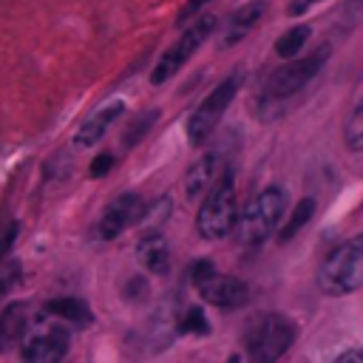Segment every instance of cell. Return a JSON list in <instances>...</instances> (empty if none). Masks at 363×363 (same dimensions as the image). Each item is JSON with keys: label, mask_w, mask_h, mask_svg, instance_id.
Instances as JSON below:
<instances>
[{"label": "cell", "mask_w": 363, "mask_h": 363, "mask_svg": "<svg viewBox=\"0 0 363 363\" xmlns=\"http://www.w3.org/2000/svg\"><path fill=\"white\" fill-rule=\"evenodd\" d=\"M17 233H20V224L17 221H11L3 233H0V261L9 255V250H11V244H14V238H17Z\"/></svg>", "instance_id": "21"}, {"label": "cell", "mask_w": 363, "mask_h": 363, "mask_svg": "<svg viewBox=\"0 0 363 363\" xmlns=\"http://www.w3.org/2000/svg\"><path fill=\"white\" fill-rule=\"evenodd\" d=\"M264 11H267V3H264V0H252V3H244L241 9H235V11L227 17V23H224V28H221V34H218V45H221V48H230V45H235L238 40H244V37L255 28V23L261 20Z\"/></svg>", "instance_id": "12"}, {"label": "cell", "mask_w": 363, "mask_h": 363, "mask_svg": "<svg viewBox=\"0 0 363 363\" xmlns=\"http://www.w3.org/2000/svg\"><path fill=\"white\" fill-rule=\"evenodd\" d=\"M28 326H31L28 303H11V306H6L3 315H0V352L17 346L28 335Z\"/></svg>", "instance_id": "13"}, {"label": "cell", "mask_w": 363, "mask_h": 363, "mask_svg": "<svg viewBox=\"0 0 363 363\" xmlns=\"http://www.w3.org/2000/svg\"><path fill=\"white\" fill-rule=\"evenodd\" d=\"M309 26H292L289 31H284L281 37H278V43H275V54L278 57H284V60H289V57H295L303 45H306V40H309Z\"/></svg>", "instance_id": "17"}, {"label": "cell", "mask_w": 363, "mask_h": 363, "mask_svg": "<svg viewBox=\"0 0 363 363\" xmlns=\"http://www.w3.org/2000/svg\"><path fill=\"white\" fill-rule=\"evenodd\" d=\"M312 213H315V201L312 199H301L298 204H295V213L289 216V221H286V227L281 230V241H289L309 218H312Z\"/></svg>", "instance_id": "18"}, {"label": "cell", "mask_w": 363, "mask_h": 363, "mask_svg": "<svg viewBox=\"0 0 363 363\" xmlns=\"http://www.w3.org/2000/svg\"><path fill=\"white\" fill-rule=\"evenodd\" d=\"M224 170H227V164H224V159L218 153H204L199 162H193L190 170H187V176H184V193H187V199L190 201H201L204 193L224 176Z\"/></svg>", "instance_id": "11"}, {"label": "cell", "mask_w": 363, "mask_h": 363, "mask_svg": "<svg viewBox=\"0 0 363 363\" xmlns=\"http://www.w3.org/2000/svg\"><path fill=\"white\" fill-rule=\"evenodd\" d=\"M179 332L182 335H207L210 332V323H207V318H204V312L199 306H190L179 318Z\"/></svg>", "instance_id": "19"}, {"label": "cell", "mask_w": 363, "mask_h": 363, "mask_svg": "<svg viewBox=\"0 0 363 363\" xmlns=\"http://www.w3.org/2000/svg\"><path fill=\"white\" fill-rule=\"evenodd\" d=\"M286 204H289V199H286V193L281 187L261 190L235 218L238 241L244 247H255V244L267 241L278 230V224H281V218L286 213Z\"/></svg>", "instance_id": "3"}, {"label": "cell", "mask_w": 363, "mask_h": 363, "mask_svg": "<svg viewBox=\"0 0 363 363\" xmlns=\"http://www.w3.org/2000/svg\"><path fill=\"white\" fill-rule=\"evenodd\" d=\"M122 111H125V102H122V99H116V102L105 105L102 111H96V113H94V116H91V119L77 130V145H79V147H91V145H96Z\"/></svg>", "instance_id": "14"}, {"label": "cell", "mask_w": 363, "mask_h": 363, "mask_svg": "<svg viewBox=\"0 0 363 363\" xmlns=\"http://www.w3.org/2000/svg\"><path fill=\"white\" fill-rule=\"evenodd\" d=\"M318 286L332 298L363 289V235L343 241L326 255L318 269Z\"/></svg>", "instance_id": "1"}, {"label": "cell", "mask_w": 363, "mask_h": 363, "mask_svg": "<svg viewBox=\"0 0 363 363\" xmlns=\"http://www.w3.org/2000/svg\"><path fill=\"white\" fill-rule=\"evenodd\" d=\"M190 281H193L196 292H199L207 303H213V306H218V309H238V306L247 303V295H250V289H247V284H244L241 278L216 272V267H213L210 261L193 264Z\"/></svg>", "instance_id": "6"}, {"label": "cell", "mask_w": 363, "mask_h": 363, "mask_svg": "<svg viewBox=\"0 0 363 363\" xmlns=\"http://www.w3.org/2000/svg\"><path fill=\"white\" fill-rule=\"evenodd\" d=\"M142 210H145V204H142V199H139L136 193H122V196H116V199L108 204V210L102 213V218H99V238H105V241L116 238L125 227H130V224L139 221Z\"/></svg>", "instance_id": "10"}, {"label": "cell", "mask_w": 363, "mask_h": 363, "mask_svg": "<svg viewBox=\"0 0 363 363\" xmlns=\"http://www.w3.org/2000/svg\"><path fill=\"white\" fill-rule=\"evenodd\" d=\"M204 3H210V0H187V6L182 9V20H187V17H193L196 11H201Z\"/></svg>", "instance_id": "25"}, {"label": "cell", "mask_w": 363, "mask_h": 363, "mask_svg": "<svg viewBox=\"0 0 363 363\" xmlns=\"http://www.w3.org/2000/svg\"><path fill=\"white\" fill-rule=\"evenodd\" d=\"M45 312L57 320H65V323H74V326H88L94 320L91 309L85 301L79 298H54L45 303Z\"/></svg>", "instance_id": "16"}, {"label": "cell", "mask_w": 363, "mask_h": 363, "mask_svg": "<svg viewBox=\"0 0 363 363\" xmlns=\"http://www.w3.org/2000/svg\"><path fill=\"white\" fill-rule=\"evenodd\" d=\"M298 326L284 315V312H267L258 315L244 335V346H247V357L252 360H278L295 340Z\"/></svg>", "instance_id": "4"}, {"label": "cell", "mask_w": 363, "mask_h": 363, "mask_svg": "<svg viewBox=\"0 0 363 363\" xmlns=\"http://www.w3.org/2000/svg\"><path fill=\"white\" fill-rule=\"evenodd\" d=\"M329 54H332V48H329V45H320L318 51H312V54H306V57H298V60L289 57L286 65H281L278 71L269 74V79H267V85H264L267 96H289V94L301 91V88L323 68V62L329 60Z\"/></svg>", "instance_id": "8"}, {"label": "cell", "mask_w": 363, "mask_h": 363, "mask_svg": "<svg viewBox=\"0 0 363 363\" xmlns=\"http://www.w3.org/2000/svg\"><path fill=\"white\" fill-rule=\"evenodd\" d=\"M349 360L363 363V349H346V352H340V354H337V363H349Z\"/></svg>", "instance_id": "26"}, {"label": "cell", "mask_w": 363, "mask_h": 363, "mask_svg": "<svg viewBox=\"0 0 363 363\" xmlns=\"http://www.w3.org/2000/svg\"><path fill=\"white\" fill-rule=\"evenodd\" d=\"M213 31H216V17H213V14L199 17V20L162 54V60L156 62V68H153V74H150V82H153V85L167 82V79L199 51V45H204V40H207Z\"/></svg>", "instance_id": "7"}, {"label": "cell", "mask_w": 363, "mask_h": 363, "mask_svg": "<svg viewBox=\"0 0 363 363\" xmlns=\"http://www.w3.org/2000/svg\"><path fill=\"white\" fill-rule=\"evenodd\" d=\"M111 167H113V156H111V153H102V156H96V159L91 162V176L99 179V176H105Z\"/></svg>", "instance_id": "23"}, {"label": "cell", "mask_w": 363, "mask_h": 363, "mask_svg": "<svg viewBox=\"0 0 363 363\" xmlns=\"http://www.w3.org/2000/svg\"><path fill=\"white\" fill-rule=\"evenodd\" d=\"M346 145L352 150H363V105H357L346 119Z\"/></svg>", "instance_id": "20"}, {"label": "cell", "mask_w": 363, "mask_h": 363, "mask_svg": "<svg viewBox=\"0 0 363 363\" xmlns=\"http://www.w3.org/2000/svg\"><path fill=\"white\" fill-rule=\"evenodd\" d=\"M136 258L139 264L147 269V272H156V275H164L170 269V250H167V241L159 235V233H150L139 241L136 247Z\"/></svg>", "instance_id": "15"}, {"label": "cell", "mask_w": 363, "mask_h": 363, "mask_svg": "<svg viewBox=\"0 0 363 363\" xmlns=\"http://www.w3.org/2000/svg\"><path fill=\"white\" fill-rule=\"evenodd\" d=\"M235 218H238V193H235L233 170L227 167L224 176L204 193L199 216H196V227L201 238L218 241L235 230Z\"/></svg>", "instance_id": "2"}, {"label": "cell", "mask_w": 363, "mask_h": 363, "mask_svg": "<svg viewBox=\"0 0 363 363\" xmlns=\"http://www.w3.org/2000/svg\"><path fill=\"white\" fill-rule=\"evenodd\" d=\"M17 281H20V267L14 264V267H11L6 275H0V301H3V298H6L11 289H14V284H17Z\"/></svg>", "instance_id": "22"}, {"label": "cell", "mask_w": 363, "mask_h": 363, "mask_svg": "<svg viewBox=\"0 0 363 363\" xmlns=\"http://www.w3.org/2000/svg\"><path fill=\"white\" fill-rule=\"evenodd\" d=\"M68 352V332L62 326H45L23 337V360L28 363H54Z\"/></svg>", "instance_id": "9"}, {"label": "cell", "mask_w": 363, "mask_h": 363, "mask_svg": "<svg viewBox=\"0 0 363 363\" xmlns=\"http://www.w3.org/2000/svg\"><path fill=\"white\" fill-rule=\"evenodd\" d=\"M238 85H241V71H233L227 79H221V82L196 105V111H193L190 119H187L190 145H204V139L218 128V122H221L224 111L230 108V102H233Z\"/></svg>", "instance_id": "5"}, {"label": "cell", "mask_w": 363, "mask_h": 363, "mask_svg": "<svg viewBox=\"0 0 363 363\" xmlns=\"http://www.w3.org/2000/svg\"><path fill=\"white\" fill-rule=\"evenodd\" d=\"M315 3H320V0H295V3H289L286 6V14L289 17H298V14H303L309 6H315Z\"/></svg>", "instance_id": "24"}]
</instances>
